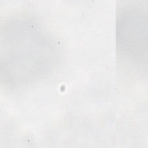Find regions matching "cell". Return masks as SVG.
<instances>
[{
    "mask_svg": "<svg viewBox=\"0 0 148 148\" xmlns=\"http://www.w3.org/2000/svg\"><path fill=\"white\" fill-rule=\"evenodd\" d=\"M10 33L5 34V68H17L14 80L18 83L33 79L34 76L43 73L53 62V50L47 40L36 29L35 25L28 23L14 25ZM8 69L5 71H6Z\"/></svg>",
    "mask_w": 148,
    "mask_h": 148,
    "instance_id": "1",
    "label": "cell"
},
{
    "mask_svg": "<svg viewBox=\"0 0 148 148\" xmlns=\"http://www.w3.org/2000/svg\"><path fill=\"white\" fill-rule=\"evenodd\" d=\"M142 11L132 10L124 12L120 16L117 32L121 53L134 62H143L146 42V22Z\"/></svg>",
    "mask_w": 148,
    "mask_h": 148,
    "instance_id": "2",
    "label": "cell"
}]
</instances>
